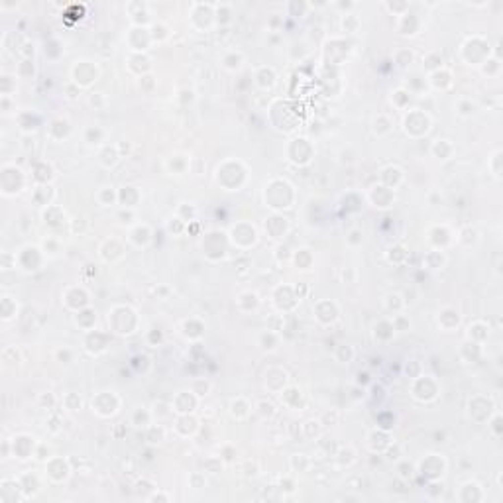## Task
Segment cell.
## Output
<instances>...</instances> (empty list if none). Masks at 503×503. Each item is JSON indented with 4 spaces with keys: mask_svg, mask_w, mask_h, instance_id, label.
<instances>
[{
    "mask_svg": "<svg viewBox=\"0 0 503 503\" xmlns=\"http://www.w3.org/2000/svg\"><path fill=\"white\" fill-rule=\"evenodd\" d=\"M403 126H405V132H407L409 136H415V130H419L417 136H423V134H427L429 128H431V118H429L425 112H421V110H411V112L405 116Z\"/></svg>",
    "mask_w": 503,
    "mask_h": 503,
    "instance_id": "1",
    "label": "cell"
},
{
    "mask_svg": "<svg viewBox=\"0 0 503 503\" xmlns=\"http://www.w3.org/2000/svg\"><path fill=\"white\" fill-rule=\"evenodd\" d=\"M96 77H98V69L89 61H77V65L73 67V81L79 89L89 87L91 83L96 81Z\"/></svg>",
    "mask_w": 503,
    "mask_h": 503,
    "instance_id": "2",
    "label": "cell"
},
{
    "mask_svg": "<svg viewBox=\"0 0 503 503\" xmlns=\"http://www.w3.org/2000/svg\"><path fill=\"white\" fill-rule=\"evenodd\" d=\"M369 201L373 203V206L377 208H389L395 201V195H393V189L386 187V185H375L371 187V193H369Z\"/></svg>",
    "mask_w": 503,
    "mask_h": 503,
    "instance_id": "3",
    "label": "cell"
},
{
    "mask_svg": "<svg viewBox=\"0 0 503 503\" xmlns=\"http://www.w3.org/2000/svg\"><path fill=\"white\" fill-rule=\"evenodd\" d=\"M444 460L438 456V454H434V458H433V454H429L425 460H423V464H421V474L425 476L427 474V478L429 480H438L442 474H444Z\"/></svg>",
    "mask_w": 503,
    "mask_h": 503,
    "instance_id": "4",
    "label": "cell"
},
{
    "mask_svg": "<svg viewBox=\"0 0 503 503\" xmlns=\"http://www.w3.org/2000/svg\"><path fill=\"white\" fill-rule=\"evenodd\" d=\"M34 446H36V442H34V438L28 436V434H18V436H14V440H12V452H14V456H18L20 460H26V458H30V456H36Z\"/></svg>",
    "mask_w": 503,
    "mask_h": 503,
    "instance_id": "5",
    "label": "cell"
},
{
    "mask_svg": "<svg viewBox=\"0 0 503 503\" xmlns=\"http://www.w3.org/2000/svg\"><path fill=\"white\" fill-rule=\"evenodd\" d=\"M197 395L191 391V393H187V391H179L177 395H175V399H173V403H171V407H173V411L175 413H179V415H189V413H193L195 411V405H197Z\"/></svg>",
    "mask_w": 503,
    "mask_h": 503,
    "instance_id": "6",
    "label": "cell"
},
{
    "mask_svg": "<svg viewBox=\"0 0 503 503\" xmlns=\"http://www.w3.org/2000/svg\"><path fill=\"white\" fill-rule=\"evenodd\" d=\"M152 240V230L148 224H138L136 228H132L130 232V242L136 246H148Z\"/></svg>",
    "mask_w": 503,
    "mask_h": 503,
    "instance_id": "7",
    "label": "cell"
},
{
    "mask_svg": "<svg viewBox=\"0 0 503 503\" xmlns=\"http://www.w3.org/2000/svg\"><path fill=\"white\" fill-rule=\"evenodd\" d=\"M275 71L272 67H260L256 71V83L262 87V89H272L275 85Z\"/></svg>",
    "mask_w": 503,
    "mask_h": 503,
    "instance_id": "8",
    "label": "cell"
},
{
    "mask_svg": "<svg viewBox=\"0 0 503 503\" xmlns=\"http://www.w3.org/2000/svg\"><path fill=\"white\" fill-rule=\"evenodd\" d=\"M118 201L126 206V208H134L136 203L140 201V193L136 187H124L120 193H118Z\"/></svg>",
    "mask_w": 503,
    "mask_h": 503,
    "instance_id": "9",
    "label": "cell"
},
{
    "mask_svg": "<svg viewBox=\"0 0 503 503\" xmlns=\"http://www.w3.org/2000/svg\"><path fill=\"white\" fill-rule=\"evenodd\" d=\"M18 124H20V128H22V132H36L38 130V126H40V118L36 116V114H32V112H20L18 114Z\"/></svg>",
    "mask_w": 503,
    "mask_h": 503,
    "instance_id": "10",
    "label": "cell"
},
{
    "mask_svg": "<svg viewBox=\"0 0 503 503\" xmlns=\"http://www.w3.org/2000/svg\"><path fill=\"white\" fill-rule=\"evenodd\" d=\"M16 311H18L16 301H14L12 297L4 295V297H2V301H0V313H2V320H4V322L12 320V319L16 317Z\"/></svg>",
    "mask_w": 503,
    "mask_h": 503,
    "instance_id": "11",
    "label": "cell"
},
{
    "mask_svg": "<svg viewBox=\"0 0 503 503\" xmlns=\"http://www.w3.org/2000/svg\"><path fill=\"white\" fill-rule=\"evenodd\" d=\"M452 144H450V140H434L433 142V146H431V152L438 158V160H448L450 156H452Z\"/></svg>",
    "mask_w": 503,
    "mask_h": 503,
    "instance_id": "12",
    "label": "cell"
},
{
    "mask_svg": "<svg viewBox=\"0 0 503 503\" xmlns=\"http://www.w3.org/2000/svg\"><path fill=\"white\" fill-rule=\"evenodd\" d=\"M277 344H279V334L275 332V330H266L262 336H260V346H262V350H266V352H274V350H277Z\"/></svg>",
    "mask_w": 503,
    "mask_h": 503,
    "instance_id": "13",
    "label": "cell"
},
{
    "mask_svg": "<svg viewBox=\"0 0 503 503\" xmlns=\"http://www.w3.org/2000/svg\"><path fill=\"white\" fill-rule=\"evenodd\" d=\"M122 156H120V152H118V148L116 146H104L102 148V152H100V163L104 165V167H112V165H116V161L120 160Z\"/></svg>",
    "mask_w": 503,
    "mask_h": 503,
    "instance_id": "14",
    "label": "cell"
},
{
    "mask_svg": "<svg viewBox=\"0 0 503 503\" xmlns=\"http://www.w3.org/2000/svg\"><path fill=\"white\" fill-rule=\"evenodd\" d=\"M444 262H446V258H444L442 252H438V250H433V252H429V254L425 256V266L429 270H442Z\"/></svg>",
    "mask_w": 503,
    "mask_h": 503,
    "instance_id": "15",
    "label": "cell"
},
{
    "mask_svg": "<svg viewBox=\"0 0 503 503\" xmlns=\"http://www.w3.org/2000/svg\"><path fill=\"white\" fill-rule=\"evenodd\" d=\"M242 63H244V57H242V53H236V51H230L222 57V67L228 71H238L242 67Z\"/></svg>",
    "mask_w": 503,
    "mask_h": 503,
    "instance_id": "16",
    "label": "cell"
},
{
    "mask_svg": "<svg viewBox=\"0 0 503 503\" xmlns=\"http://www.w3.org/2000/svg\"><path fill=\"white\" fill-rule=\"evenodd\" d=\"M230 405H234V407H230V415H232L234 419H246V417H248V413H250V407H248V403H246L242 397L234 399Z\"/></svg>",
    "mask_w": 503,
    "mask_h": 503,
    "instance_id": "17",
    "label": "cell"
},
{
    "mask_svg": "<svg viewBox=\"0 0 503 503\" xmlns=\"http://www.w3.org/2000/svg\"><path fill=\"white\" fill-rule=\"evenodd\" d=\"M373 132L377 134V136H386V134H389L391 132V122H389V118L388 116H384V114H380L375 120H373Z\"/></svg>",
    "mask_w": 503,
    "mask_h": 503,
    "instance_id": "18",
    "label": "cell"
},
{
    "mask_svg": "<svg viewBox=\"0 0 503 503\" xmlns=\"http://www.w3.org/2000/svg\"><path fill=\"white\" fill-rule=\"evenodd\" d=\"M116 201H118V193L112 191V187H102V189L98 191V203H100V205L110 206V205L116 203Z\"/></svg>",
    "mask_w": 503,
    "mask_h": 503,
    "instance_id": "19",
    "label": "cell"
},
{
    "mask_svg": "<svg viewBox=\"0 0 503 503\" xmlns=\"http://www.w3.org/2000/svg\"><path fill=\"white\" fill-rule=\"evenodd\" d=\"M210 382H206V380H203V377H199V380H195L193 382V388H191V391L197 395V397H205V395H208V391H210Z\"/></svg>",
    "mask_w": 503,
    "mask_h": 503,
    "instance_id": "20",
    "label": "cell"
},
{
    "mask_svg": "<svg viewBox=\"0 0 503 503\" xmlns=\"http://www.w3.org/2000/svg\"><path fill=\"white\" fill-rule=\"evenodd\" d=\"M163 436H165V431L161 429V427H158V425H150L148 427V442L150 444H160L161 440H163Z\"/></svg>",
    "mask_w": 503,
    "mask_h": 503,
    "instance_id": "21",
    "label": "cell"
},
{
    "mask_svg": "<svg viewBox=\"0 0 503 503\" xmlns=\"http://www.w3.org/2000/svg\"><path fill=\"white\" fill-rule=\"evenodd\" d=\"M336 360H338L340 364H350V362L354 360V348H352V346H348V344H342V346H338V352H336Z\"/></svg>",
    "mask_w": 503,
    "mask_h": 503,
    "instance_id": "22",
    "label": "cell"
},
{
    "mask_svg": "<svg viewBox=\"0 0 503 503\" xmlns=\"http://www.w3.org/2000/svg\"><path fill=\"white\" fill-rule=\"evenodd\" d=\"M423 63H425V67H427L431 73H434V71L442 69V57H440V55H436V53H429V55L423 59Z\"/></svg>",
    "mask_w": 503,
    "mask_h": 503,
    "instance_id": "23",
    "label": "cell"
},
{
    "mask_svg": "<svg viewBox=\"0 0 503 503\" xmlns=\"http://www.w3.org/2000/svg\"><path fill=\"white\" fill-rule=\"evenodd\" d=\"M342 28H344L346 34H354V32H358V28H360V20H358L354 14H344V18H342Z\"/></svg>",
    "mask_w": 503,
    "mask_h": 503,
    "instance_id": "24",
    "label": "cell"
},
{
    "mask_svg": "<svg viewBox=\"0 0 503 503\" xmlns=\"http://www.w3.org/2000/svg\"><path fill=\"white\" fill-rule=\"evenodd\" d=\"M413 51L411 49H397V53H395V63L399 65V67H407V65H411V61H413Z\"/></svg>",
    "mask_w": 503,
    "mask_h": 503,
    "instance_id": "25",
    "label": "cell"
},
{
    "mask_svg": "<svg viewBox=\"0 0 503 503\" xmlns=\"http://www.w3.org/2000/svg\"><path fill=\"white\" fill-rule=\"evenodd\" d=\"M256 409H258V413H260L262 417H268V419H272V417L275 415V405L270 403V401H260V403L256 405Z\"/></svg>",
    "mask_w": 503,
    "mask_h": 503,
    "instance_id": "26",
    "label": "cell"
},
{
    "mask_svg": "<svg viewBox=\"0 0 503 503\" xmlns=\"http://www.w3.org/2000/svg\"><path fill=\"white\" fill-rule=\"evenodd\" d=\"M63 403H65V407H67L69 411H79V409H81V397H79V395H75V393L65 395Z\"/></svg>",
    "mask_w": 503,
    "mask_h": 503,
    "instance_id": "27",
    "label": "cell"
},
{
    "mask_svg": "<svg viewBox=\"0 0 503 503\" xmlns=\"http://www.w3.org/2000/svg\"><path fill=\"white\" fill-rule=\"evenodd\" d=\"M386 305H388V309H389V311L393 309V305H397V311H399V309H403L405 301L401 299V295H399V293H391V295H388V301H386Z\"/></svg>",
    "mask_w": 503,
    "mask_h": 503,
    "instance_id": "28",
    "label": "cell"
},
{
    "mask_svg": "<svg viewBox=\"0 0 503 503\" xmlns=\"http://www.w3.org/2000/svg\"><path fill=\"white\" fill-rule=\"evenodd\" d=\"M346 242H348L350 246H358V244H362V242H364V234H362V230H360V228L350 230V234H348Z\"/></svg>",
    "mask_w": 503,
    "mask_h": 503,
    "instance_id": "29",
    "label": "cell"
},
{
    "mask_svg": "<svg viewBox=\"0 0 503 503\" xmlns=\"http://www.w3.org/2000/svg\"><path fill=\"white\" fill-rule=\"evenodd\" d=\"M118 220H120L122 226H130L132 220H134V210H132V208H126V210L118 212Z\"/></svg>",
    "mask_w": 503,
    "mask_h": 503,
    "instance_id": "30",
    "label": "cell"
},
{
    "mask_svg": "<svg viewBox=\"0 0 503 503\" xmlns=\"http://www.w3.org/2000/svg\"><path fill=\"white\" fill-rule=\"evenodd\" d=\"M369 384H371V377H369L367 371H358V373H356V386L366 388V386H369Z\"/></svg>",
    "mask_w": 503,
    "mask_h": 503,
    "instance_id": "31",
    "label": "cell"
},
{
    "mask_svg": "<svg viewBox=\"0 0 503 503\" xmlns=\"http://www.w3.org/2000/svg\"><path fill=\"white\" fill-rule=\"evenodd\" d=\"M55 356L59 358V362H61V364H71V362H73V352H71V350H67V348L57 350V352H55Z\"/></svg>",
    "mask_w": 503,
    "mask_h": 503,
    "instance_id": "32",
    "label": "cell"
},
{
    "mask_svg": "<svg viewBox=\"0 0 503 503\" xmlns=\"http://www.w3.org/2000/svg\"><path fill=\"white\" fill-rule=\"evenodd\" d=\"M460 114L462 116H470L472 112H474V104H470V102H460Z\"/></svg>",
    "mask_w": 503,
    "mask_h": 503,
    "instance_id": "33",
    "label": "cell"
},
{
    "mask_svg": "<svg viewBox=\"0 0 503 503\" xmlns=\"http://www.w3.org/2000/svg\"><path fill=\"white\" fill-rule=\"evenodd\" d=\"M40 403H47V407L51 409V407H53V403H55V399H53V395H51V393H44V395L40 397Z\"/></svg>",
    "mask_w": 503,
    "mask_h": 503,
    "instance_id": "34",
    "label": "cell"
},
{
    "mask_svg": "<svg viewBox=\"0 0 503 503\" xmlns=\"http://www.w3.org/2000/svg\"><path fill=\"white\" fill-rule=\"evenodd\" d=\"M499 421H501V417H499V415H495V419H493V423H491V427H493V431H495V436H499V434H501V431H499Z\"/></svg>",
    "mask_w": 503,
    "mask_h": 503,
    "instance_id": "35",
    "label": "cell"
},
{
    "mask_svg": "<svg viewBox=\"0 0 503 503\" xmlns=\"http://www.w3.org/2000/svg\"><path fill=\"white\" fill-rule=\"evenodd\" d=\"M150 501H158V499H163V501H169V495H161V493H156V495H150L148 497Z\"/></svg>",
    "mask_w": 503,
    "mask_h": 503,
    "instance_id": "36",
    "label": "cell"
}]
</instances>
